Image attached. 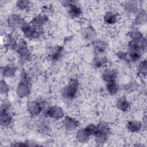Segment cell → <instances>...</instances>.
<instances>
[{
	"mask_svg": "<svg viewBox=\"0 0 147 147\" xmlns=\"http://www.w3.org/2000/svg\"><path fill=\"white\" fill-rule=\"evenodd\" d=\"M78 82L75 79L71 80L69 82L68 84L64 88L63 91L64 96L68 99H72L74 98L78 91Z\"/></svg>",
	"mask_w": 147,
	"mask_h": 147,
	"instance_id": "6da1fadb",
	"label": "cell"
},
{
	"mask_svg": "<svg viewBox=\"0 0 147 147\" xmlns=\"http://www.w3.org/2000/svg\"><path fill=\"white\" fill-rule=\"evenodd\" d=\"M46 115L47 116L57 119H60L63 117V111L60 107L58 106H53L47 110Z\"/></svg>",
	"mask_w": 147,
	"mask_h": 147,
	"instance_id": "7a4b0ae2",
	"label": "cell"
},
{
	"mask_svg": "<svg viewBox=\"0 0 147 147\" xmlns=\"http://www.w3.org/2000/svg\"><path fill=\"white\" fill-rule=\"evenodd\" d=\"M72 2L73 1H64V3H67L66 5L69 6V14L70 16L72 17H78L82 13L81 9Z\"/></svg>",
	"mask_w": 147,
	"mask_h": 147,
	"instance_id": "3957f363",
	"label": "cell"
},
{
	"mask_svg": "<svg viewBox=\"0 0 147 147\" xmlns=\"http://www.w3.org/2000/svg\"><path fill=\"white\" fill-rule=\"evenodd\" d=\"M42 109L41 105L37 102L32 101L28 103V110L32 115L39 114Z\"/></svg>",
	"mask_w": 147,
	"mask_h": 147,
	"instance_id": "277c9868",
	"label": "cell"
},
{
	"mask_svg": "<svg viewBox=\"0 0 147 147\" xmlns=\"http://www.w3.org/2000/svg\"><path fill=\"white\" fill-rule=\"evenodd\" d=\"M63 125L68 130L74 129L78 125V122L75 119L67 117L63 121Z\"/></svg>",
	"mask_w": 147,
	"mask_h": 147,
	"instance_id": "5b68a950",
	"label": "cell"
},
{
	"mask_svg": "<svg viewBox=\"0 0 147 147\" xmlns=\"http://www.w3.org/2000/svg\"><path fill=\"white\" fill-rule=\"evenodd\" d=\"M17 93L18 95L20 97L26 96L29 93V88L28 87V84L24 83H21L18 86L17 90Z\"/></svg>",
	"mask_w": 147,
	"mask_h": 147,
	"instance_id": "8992f818",
	"label": "cell"
},
{
	"mask_svg": "<svg viewBox=\"0 0 147 147\" xmlns=\"http://www.w3.org/2000/svg\"><path fill=\"white\" fill-rule=\"evenodd\" d=\"M16 70V68L14 65L12 64H9L2 68L1 72L2 74L5 76H11L14 74Z\"/></svg>",
	"mask_w": 147,
	"mask_h": 147,
	"instance_id": "52a82bcc",
	"label": "cell"
},
{
	"mask_svg": "<svg viewBox=\"0 0 147 147\" xmlns=\"http://www.w3.org/2000/svg\"><path fill=\"white\" fill-rule=\"evenodd\" d=\"M1 124L2 126H6L9 125L11 121L10 115L5 111H1Z\"/></svg>",
	"mask_w": 147,
	"mask_h": 147,
	"instance_id": "ba28073f",
	"label": "cell"
},
{
	"mask_svg": "<svg viewBox=\"0 0 147 147\" xmlns=\"http://www.w3.org/2000/svg\"><path fill=\"white\" fill-rule=\"evenodd\" d=\"M103 78L105 80L109 82L115 80L116 78V73L115 71L111 69H107L103 73Z\"/></svg>",
	"mask_w": 147,
	"mask_h": 147,
	"instance_id": "9c48e42d",
	"label": "cell"
},
{
	"mask_svg": "<svg viewBox=\"0 0 147 147\" xmlns=\"http://www.w3.org/2000/svg\"><path fill=\"white\" fill-rule=\"evenodd\" d=\"M117 15L111 11L107 12L104 16L105 22L109 25H113L115 24L117 21Z\"/></svg>",
	"mask_w": 147,
	"mask_h": 147,
	"instance_id": "30bf717a",
	"label": "cell"
},
{
	"mask_svg": "<svg viewBox=\"0 0 147 147\" xmlns=\"http://www.w3.org/2000/svg\"><path fill=\"white\" fill-rule=\"evenodd\" d=\"M127 127L128 130L132 132L138 131L141 129V123L138 121H129L127 124Z\"/></svg>",
	"mask_w": 147,
	"mask_h": 147,
	"instance_id": "8fae6325",
	"label": "cell"
},
{
	"mask_svg": "<svg viewBox=\"0 0 147 147\" xmlns=\"http://www.w3.org/2000/svg\"><path fill=\"white\" fill-rule=\"evenodd\" d=\"M21 23L20 18L16 15H11L8 19L9 26L11 28H16Z\"/></svg>",
	"mask_w": 147,
	"mask_h": 147,
	"instance_id": "7c38bea8",
	"label": "cell"
},
{
	"mask_svg": "<svg viewBox=\"0 0 147 147\" xmlns=\"http://www.w3.org/2000/svg\"><path fill=\"white\" fill-rule=\"evenodd\" d=\"M47 21V17L42 16H38L32 20V25L34 27L42 26Z\"/></svg>",
	"mask_w": 147,
	"mask_h": 147,
	"instance_id": "4fadbf2b",
	"label": "cell"
},
{
	"mask_svg": "<svg viewBox=\"0 0 147 147\" xmlns=\"http://www.w3.org/2000/svg\"><path fill=\"white\" fill-rule=\"evenodd\" d=\"M107 90L108 92L111 95H114L117 92L118 87V85L115 80H113V81L107 82Z\"/></svg>",
	"mask_w": 147,
	"mask_h": 147,
	"instance_id": "5bb4252c",
	"label": "cell"
},
{
	"mask_svg": "<svg viewBox=\"0 0 147 147\" xmlns=\"http://www.w3.org/2000/svg\"><path fill=\"white\" fill-rule=\"evenodd\" d=\"M117 106L119 110L122 111H126L129 107V103L125 98H122L118 100Z\"/></svg>",
	"mask_w": 147,
	"mask_h": 147,
	"instance_id": "9a60e30c",
	"label": "cell"
},
{
	"mask_svg": "<svg viewBox=\"0 0 147 147\" xmlns=\"http://www.w3.org/2000/svg\"><path fill=\"white\" fill-rule=\"evenodd\" d=\"M125 10H127L128 12L133 13L136 11L137 9V3L132 1L126 2L125 3Z\"/></svg>",
	"mask_w": 147,
	"mask_h": 147,
	"instance_id": "2e32d148",
	"label": "cell"
},
{
	"mask_svg": "<svg viewBox=\"0 0 147 147\" xmlns=\"http://www.w3.org/2000/svg\"><path fill=\"white\" fill-rule=\"evenodd\" d=\"M97 129H98V132L106 134H107L109 131V128L107 123L105 122H100L97 126Z\"/></svg>",
	"mask_w": 147,
	"mask_h": 147,
	"instance_id": "e0dca14e",
	"label": "cell"
},
{
	"mask_svg": "<svg viewBox=\"0 0 147 147\" xmlns=\"http://www.w3.org/2000/svg\"><path fill=\"white\" fill-rule=\"evenodd\" d=\"M85 131H86V133L89 135H95L97 133H98V129H97V126H95L93 124L90 125L88 126H87L85 129H84Z\"/></svg>",
	"mask_w": 147,
	"mask_h": 147,
	"instance_id": "ac0fdd59",
	"label": "cell"
},
{
	"mask_svg": "<svg viewBox=\"0 0 147 147\" xmlns=\"http://www.w3.org/2000/svg\"><path fill=\"white\" fill-rule=\"evenodd\" d=\"M17 6L18 8L21 10H25L27 9L30 6V1H25V0H21L18 1L16 3Z\"/></svg>",
	"mask_w": 147,
	"mask_h": 147,
	"instance_id": "d6986e66",
	"label": "cell"
},
{
	"mask_svg": "<svg viewBox=\"0 0 147 147\" xmlns=\"http://www.w3.org/2000/svg\"><path fill=\"white\" fill-rule=\"evenodd\" d=\"M94 47L95 49L99 52H103L106 49V45L102 41H97L95 42L94 44Z\"/></svg>",
	"mask_w": 147,
	"mask_h": 147,
	"instance_id": "ffe728a7",
	"label": "cell"
},
{
	"mask_svg": "<svg viewBox=\"0 0 147 147\" xmlns=\"http://www.w3.org/2000/svg\"><path fill=\"white\" fill-rule=\"evenodd\" d=\"M89 135L86 133L85 130H80L77 134V138L79 141L84 142L87 140Z\"/></svg>",
	"mask_w": 147,
	"mask_h": 147,
	"instance_id": "44dd1931",
	"label": "cell"
},
{
	"mask_svg": "<svg viewBox=\"0 0 147 147\" xmlns=\"http://www.w3.org/2000/svg\"><path fill=\"white\" fill-rule=\"evenodd\" d=\"M61 48L60 47H57L56 48H55L51 54V57L52 59L54 60H57L58 59L60 58V55H61Z\"/></svg>",
	"mask_w": 147,
	"mask_h": 147,
	"instance_id": "7402d4cb",
	"label": "cell"
},
{
	"mask_svg": "<svg viewBox=\"0 0 147 147\" xmlns=\"http://www.w3.org/2000/svg\"><path fill=\"white\" fill-rule=\"evenodd\" d=\"M106 63V59L104 57H102V58H96V60H95V62H94V64L95 65L98 67H102V66H103Z\"/></svg>",
	"mask_w": 147,
	"mask_h": 147,
	"instance_id": "603a6c76",
	"label": "cell"
},
{
	"mask_svg": "<svg viewBox=\"0 0 147 147\" xmlns=\"http://www.w3.org/2000/svg\"><path fill=\"white\" fill-rule=\"evenodd\" d=\"M0 89H1V94H6L8 92L9 88L7 86V84L6 83L5 80H1V86H0Z\"/></svg>",
	"mask_w": 147,
	"mask_h": 147,
	"instance_id": "cb8c5ba5",
	"label": "cell"
},
{
	"mask_svg": "<svg viewBox=\"0 0 147 147\" xmlns=\"http://www.w3.org/2000/svg\"><path fill=\"white\" fill-rule=\"evenodd\" d=\"M129 55L130 59L133 61L138 60L141 57V54L140 52L137 51H131Z\"/></svg>",
	"mask_w": 147,
	"mask_h": 147,
	"instance_id": "d4e9b609",
	"label": "cell"
},
{
	"mask_svg": "<svg viewBox=\"0 0 147 147\" xmlns=\"http://www.w3.org/2000/svg\"><path fill=\"white\" fill-rule=\"evenodd\" d=\"M10 107V105L9 101L4 100L2 102L1 106V111H7Z\"/></svg>",
	"mask_w": 147,
	"mask_h": 147,
	"instance_id": "484cf974",
	"label": "cell"
},
{
	"mask_svg": "<svg viewBox=\"0 0 147 147\" xmlns=\"http://www.w3.org/2000/svg\"><path fill=\"white\" fill-rule=\"evenodd\" d=\"M85 33H86V36L87 38H91L92 37V36H93V35L94 34V32L91 28H88L86 30Z\"/></svg>",
	"mask_w": 147,
	"mask_h": 147,
	"instance_id": "4316f807",
	"label": "cell"
}]
</instances>
